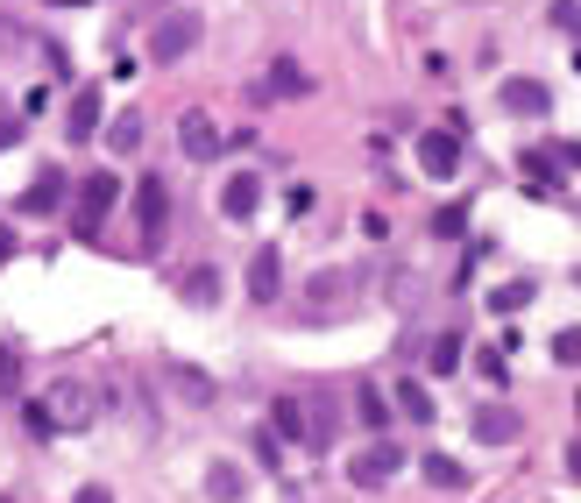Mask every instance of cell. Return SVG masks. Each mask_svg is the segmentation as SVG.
<instances>
[{"mask_svg":"<svg viewBox=\"0 0 581 503\" xmlns=\"http://www.w3.org/2000/svg\"><path fill=\"white\" fill-rule=\"evenodd\" d=\"M397 468H404V447H397V440H376V447H362V454L348 461V482H355V489H383Z\"/></svg>","mask_w":581,"mask_h":503,"instance_id":"8992f818","label":"cell"},{"mask_svg":"<svg viewBox=\"0 0 581 503\" xmlns=\"http://www.w3.org/2000/svg\"><path fill=\"white\" fill-rule=\"evenodd\" d=\"M206 489H213V503H241V496H248V475H241L234 461H213V468H206Z\"/></svg>","mask_w":581,"mask_h":503,"instance_id":"ac0fdd59","label":"cell"},{"mask_svg":"<svg viewBox=\"0 0 581 503\" xmlns=\"http://www.w3.org/2000/svg\"><path fill=\"white\" fill-rule=\"evenodd\" d=\"M0 390H22V355L0 348Z\"/></svg>","mask_w":581,"mask_h":503,"instance_id":"f1b7e54d","label":"cell"},{"mask_svg":"<svg viewBox=\"0 0 581 503\" xmlns=\"http://www.w3.org/2000/svg\"><path fill=\"white\" fill-rule=\"evenodd\" d=\"M0 503H15V496H0Z\"/></svg>","mask_w":581,"mask_h":503,"instance_id":"e575fe53","label":"cell"},{"mask_svg":"<svg viewBox=\"0 0 581 503\" xmlns=\"http://www.w3.org/2000/svg\"><path fill=\"white\" fill-rule=\"evenodd\" d=\"M567 468H574V475H581V447H574V454H567Z\"/></svg>","mask_w":581,"mask_h":503,"instance_id":"1f68e13d","label":"cell"},{"mask_svg":"<svg viewBox=\"0 0 581 503\" xmlns=\"http://www.w3.org/2000/svg\"><path fill=\"white\" fill-rule=\"evenodd\" d=\"M178 291H185V305H213V298H220V270H213V263H199V270H185V284H178Z\"/></svg>","mask_w":581,"mask_h":503,"instance_id":"d6986e66","label":"cell"},{"mask_svg":"<svg viewBox=\"0 0 581 503\" xmlns=\"http://www.w3.org/2000/svg\"><path fill=\"white\" fill-rule=\"evenodd\" d=\"M57 8H86V0H57Z\"/></svg>","mask_w":581,"mask_h":503,"instance_id":"d6a6232c","label":"cell"},{"mask_svg":"<svg viewBox=\"0 0 581 503\" xmlns=\"http://www.w3.org/2000/svg\"><path fill=\"white\" fill-rule=\"evenodd\" d=\"M461 369V333H440L433 341V376H454Z\"/></svg>","mask_w":581,"mask_h":503,"instance_id":"cb8c5ba5","label":"cell"},{"mask_svg":"<svg viewBox=\"0 0 581 503\" xmlns=\"http://www.w3.org/2000/svg\"><path fill=\"white\" fill-rule=\"evenodd\" d=\"M553 362L560 369H581V326H560L553 333Z\"/></svg>","mask_w":581,"mask_h":503,"instance_id":"603a6c76","label":"cell"},{"mask_svg":"<svg viewBox=\"0 0 581 503\" xmlns=\"http://www.w3.org/2000/svg\"><path fill=\"white\" fill-rule=\"evenodd\" d=\"M532 291H539V284H504L489 305H496V312H525V305H532Z\"/></svg>","mask_w":581,"mask_h":503,"instance_id":"484cf974","label":"cell"},{"mask_svg":"<svg viewBox=\"0 0 581 503\" xmlns=\"http://www.w3.org/2000/svg\"><path fill=\"white\" fill-rule=\"evenodd\" d=\"M355 418H362L369 433H383V426H390V397H383V390H362V397H355Z\"/></svg>","mask_w":581,"mask_h":503,"instance_id":"7402d4cb","label":"cell"},{"mask_svg":"<svg viewBox=\"0 0 581 503\" xmlns=\"http://www.w3.org/2000/svg\"><path fill=\"white\" fill-rule=\"evenodd\" d=\"M574 418H581V390H574Z\"/></svg>","mask_w":581,"mask_h":503,"instance_id":"836d02e7","label":"cell"},{"mask_svg":"<svg viewBox=\"0 0 581 503\" xmlns=\"http://www.w3.org/2000/svg\"><path fill=\"white\" fill-rule=\"evenodd\" d=\"M171 376L185 383V397H192V404H206V397H213V383H206L199 369H185V362H171Z\"/></svg>","mask_w":581,"mask_h":503,"instance_id":"4316f807","label":"cell"},{"mask_svg":"<svg viewBox=\"0 0 581 503\" xmlns=\"http://www.w3.org/2000/svg\"><path fill=\"white\" fill-rule=\"evenodd\" d=\"M461 227H468V213H461V206H440V213H433V234H440V241H454Z\"/></svg>","mask_w":581,"mask_h":503,"instance_id":"83f0119b","label":"cell"},{"mask_svg":"<svg viewBox=\"0 0 581 503\" xmlns=\"http://www.w3.org/2000/svg\"><path fill=\"white\" fill-rule=\"evenodd\" d=\"M419 171L426 178H454L461 171V135L454 128H419Z\"/></svg>","mask_w":581,"mask_h":503,"instance_id":"52a82bcc","label":"cell"},{"mask_svg":"<svg viewBox=\"0 0 581 503\" xmlns=\"http://www.w3.org/2000/svg\"><path fill=\"white\" fill-rule=\"evenodd\" d=\"M178 149H185L192 163H213V156H220V128H213L206 107H192V114L178 121Z\"/></svg>","mask_w":581,"mask_h":503,"instance_id":"8fae6325","label":"cell"},{"mask_svg":"<svg viewBox=\"0 0 581 503\" xmlns=\"http://www.w3.org/2000/svg\"><path fill=\"white\" fill-rule=\"evenodd\" d=\"M362 298V270H319L305 284V312H348Z\"/></svg>","mask_w":581,"mask_h":503,"instance_id":"5b68a950","label":"cell"},{"mask_svg":"<svg viewBox=\"0 0 581 503\" xmlns=\"http://www.w3.org/2000/svg\"><path fill=\"white\" fill-rule=\"evenodd\" d=\"M277 291H284V256L277 248H256V256H248V298L277 305Z\"/></svg>","mask_w":581,"mask_h":503,"instance_id":"7c38bea8","label":"cell"},{"mask_svg":"<svg viewBox=\"0 0 581 503\" xmlns=\"http://www.w3.org/2000/svg\"><path fill=\"white\" fill-rule=\"evenodd\" d=\"M64 135H71V142H93V135H100V93H93V86L71 100V114H64Z\"/></svg>","mask_w":581,"mask_h":503,"instance_id":"9a60e30c","label":"cell"},{"mask_svg":"<svg viewBox=\"0 0 581 503\" xmlns=\"http://www.w3.org/2000/svg\"><path fill=\"white\" fill-rule=\"evenodd\" d=\"M256 206H263V178H256V171H234V178L220 185V213H227V220H256Z\"/></svg>","mask_w":581,"mask_h":503,"instance_id":"4fadbf2b","label":"cell"},{"mask_svg":"<svg viewBox=\"0 0 581 503\" xmlns=\"http://www.w3.org/2000/svg\"><path fill=\"white\" fill-rule=\"evenodd\" d=\"M419 468H426V482H433V489H468V468H461V461H447V454H426Z\"/></svg>","mask_w":581,"mask_h":503,"instance_id":"ffe728a7","label":"cell"},{"mask_svg":"<svg viewBox=\"0 0 581 503\" xmlns=\"http://www.w3.org/2000/svg\"><path fill=\"white\" fill-rule=\"evenodd\" d=\"M553 29H581V0H553Z\"/></svg>","mask_w":581,"mask_h":503,"instance_id":"f546056e","label":"cell"},{"mask_svg":"<svg viewBox=\"0 0 581 503\" xmlns=\"http://www.w3.org/2000/svg\"><path fill=\"white\" fill-rule=\"evenodd\" d=\"M114 199H121V178H114V171H93L86 185L71 192V227H78V234H100V220L114 213Z\"/></svg>","mask_w":581,"mask_h":503,"instance_id":"3957f363","label":"cell"},{"mask_svg":"<svg viewBox=\"0 0 581 503\" xmlns=\"http://www.w3.org/2000/svg\"><path fill=\"white\" fill-rule=\"evenodd\" d=\"M142 135H149V128H142V114H121V121L107 128V142H114V156H135V149H142Z\"/></svg>","mask_w":581,"mask_h":503,"instance_id":"44dd1931","label":"cell"},{"mask_svg":"<svg viewBox=\"0 0 581 503\" xmlns=\"http://www.w3.org/2000/svg\"><path fill=\"white\" fill-rule=\"evenodd\" d=\"M135 227H142V248H156L163 241V227H171V185H163L156 171H142V185H135Z\"/></svg>","mask_w":581,"mask_h":503,"instance_id":"277c9868","label":"cell"},{"mask_svg":"<svg viewBox=\"0 0 581 503\" xmlns=\"http://www.w3.org/2000/svg\"><path fill=\"white\" fill-rule=\"evenodd\" d=\"M57 206H64V171H43V178L22 192V213H29V220H43V213H57Z\"/></svg>","mask_w":581,"mask_h":503,"instance_id":"2e32d148","label":"cell"},{"mask_svg":"<svg viewBox=\"0 0 581 503\" xmlns=\"http://www.w3.org/2000/svg\"><path fill=\"white\" fill-rule=\"evenodd\" d=\"M199 36H206V22L192 8H171V15H156V29H149V57L156 64H178V57L199 50Z\"/></svg>","mask_w":581,"mask_h":503,"instance_id":"7a4b0ae2","label":"cell"},{"mask_svg":"<svg viewBox=\"0 0 581 503\" xmlns=\"http://www.w3.org/2000/svg\"><path fill=\"white\" fill-rule=\"evenodd\" d=\"M496 107H504V114H546L553 107V93H546V78H504V86H496Z\"/></svg>","mask_w":581,"mask_h":503,"instance_id":"9c48e42d","label":"cell"},{"mask_svg":"<svg viewBox=\"0 0 581 503\" xmlns=\"http://www.w3.org/2000/svg\"><path fill=\"white\" fill-rule=\"evenodd\" d=\"M475 376H482V383H511V362H504V348H482V355H475Z\"/></svg>","mask_w":581,"mask_h":503,"instance_id":"d4e9b609","label":"cell"},{"mask_svg":"<svg viewBox=\"0 0 581 503\" xmlns=\"http://www.w3.org/2000/svg\"><path fill=\"white\" fill-rule=\"evenodd\" d=\"M36 404H43V418H50V433H78V426H93V411H100V397L78 383V376L50 383V397H36Z\"/></svg>","mask_w":581,"mask_h":503,"instance_id":"6da1fadb","label":"cell"},{"mask_svg":"<svg viewBox=\"0 0 581 503\" xmlns=\"http://www.w3.org/2000/svg\"><path fill=\"white\" fill-rule=\"evenodd\" d=\"M468 426H475V440H482V447H511V440L525 433V418H518L511 404H475Z\"/></svg>","mask_w":581,"mask_h":503,"instance_id":"ba28073f","label":"cell"},{"mask_svg":"<svg viewBox=\"0 0 581 503\" xmlns=\"http://www.w3.org/2000/svg\"><path fill=\"white\" fill-rule=\"evenodd\" d=\"M71 503H114V496H107V489H100V482H86V489H78V496H71Z\"/></svg>","mask_w":581,"mask_h":503,"instance_id":"4dcf8cb0","label":"cell"},{"mask_svg":"<svg viewBox=\"0 0 581 503\" xmlns=\"http://www.w3.org/2000/svg\"><path fill=\"white\" fill-rule=\"evenodd\" d=\"M397 411H404V418H419V426H433V411H440V404H433V390H426L419 376H404V383H397Z\"/></svg>","mask_w":581,"mask_h":503,"instance_id":"e0dca14e","label":"cell"},{"mask_svg":"<svg viewBox=\"0 0 581 503\" xmlns=\"http://www.w3.org/2000/svg\"><path fill=\"white\" fill-rule=\"evenodd\" d=\"M270 433L291 440V447H305V433H312V426H305V397H277V404H270Z\"/></svg>","mask_w":581,"mask_h":503,"instance_id":"5bb4252c","label":"cell"},{"mask_svg":"<svg viewBox=\"0 0 581 503\" xmlns=\"http://www.w3.org/2000/svg\"><path fill=\"white\" fill-rule=\"evenodd\" d=\"M305 93H312V71H305L298 57H277L270 78L256 86V100H305Z\"/></svg>","mask_w":581,"mask_h":503,"instance_id":"30bf717a","label":"cell"}]
</instances>
